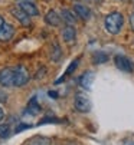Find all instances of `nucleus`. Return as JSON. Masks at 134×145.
Returning a JSON list of instances; mask_svg holds the SVG:
<instances>
[{
  "instance_id": "nucleus-15",
  "label": "nucleus",
  "mask_w": 134,
  "mask_h": 145,
  "mask_svg": "<svg viewBox=\"0 0 134 145\" xmlns=\"http://www.w3.org/2000/svg\"><path fill=\"white\" fill-rule=\"evenodd\" d=\"M29 145H51V141L45 137H35L29 141Z\"/></svg>"
},
{
  "instance_id": "nucleus-2",
  "label": "nucleus",
  "mask_w": 134,
  "mask_h": 145,
  "mask_svg": "<svg viewBox=\"0 0 134 145\" xmlns=\"http://www.w3.org/2000/svg\"><path fill=\"white\" fill-rule=\"evenodd\" d=\"M74 106H75V111H78L81 114H86L91 111V102H89V99L85 95L79 93L74 99Z\"/></svg>"
},
{
  "instance_id": "nucleus-18",
  "label": "nucleus",
  "mask_w": 134,
  "mask_h": 145,
  "mask_svg": "<svg viewBox=\"0 0 134 145\" xmlns=\"http://www.w3.org/2000/svg\"><path fill=\"white\" fill-rule=\"evenodd\" d=\"M10 135V127L7 123H0V138H7Z\"/></svg>"
},
{
  "instance_id": "nucleus-14",
  "label": "nucleus",
  "mask_w": 134,
  "mask_h": 145,
  "mask_svg": "<svg viewBox=\"0 0 134 145\" xmlns=\"http://www.w3.org/2000/svg\"><path fill=\"white\" fill-rule=\"evenodd\" d=\"M92 60H94V63H105V62L108 60V56L104 52H94Z\"/></svg>"
},
{
  "instance_id": "nucleus-4",
  "label": "nucleus",
  "mask_w": 134,
  "mask_h": 145,
  "mask_svg": "<svg viewBox=\"0 0 134 145\" xmlns=\"http://www.w3.org/2000/svg\"><path fill=\"white\" fill-rule=\"evenodd\" d=\"M0 84L6 88L15 86V69L12 68H5L0 72Z\"/></svg>"
},
{
  "instance_id": "nucleus-7",
  "label": "nucleus",
  "mask_w": 134,
  "mask_h": 145,
  "mask_svg": "<svg viewBox=\"0 0 134 145\" xmlns=\"http://www.w3.org/2000/svg\"><path fill=\"white\" fill-rule=\"evenodd\" d=\"M10 13L13 14V17H15V19H17V20H19V22H20L22 25H25V26H26V25H29V23H30V16H28L23 10H22V9L19 7V6L12 7V9H10Z\"/></svg>"
},
{
  "instance_id": "nucleus-5",
  "label": "nucleus",
  "mask_w": 134,
  "mask_h": 145,
  "mask_svg": "<svg viewBox=\"0 0 134 145\" xmlns=\"http://www.w3.org/2000/svg\"><path fill=\"white\" fill-rule=\"evenodd\" d=\"M114 63H116V66H117L120 71H123V72H125V73H131L133 69H134L131 60H130L128 57L123 56V55H117V56L114 57Z\"/></svg>"
},
{
  "instance_id": "nucleus-10",
  "label": "nucleus",
  "mask_w": 134,
  "mask_h": 145,
  "mask_svg": "<svg viewBox=\"0 0 134 145\" xmlns=\"http://www.w3.org/2000/svg\"><path fill=\"white\" fill-rule=\"evenodd\" d=\"M74 12L77 13V16H79L84 20L91 17V10H89L86 6H84V5H75L74 6Z\"/></svg>"
},
{
  "instance_id": "nucleus-13",
  "label": "nucleus",
  "mask_w": 134,
  "mask_h": 145,
  "mask_svg": "<svg viewBox=\"0 0 134 145\" xmlns=\"http://www.w3.org/2000/svg\"><path fill=\"white\" fill-rule=\"evenodd\" d=\"M28 112L30 115H38L40 112V106L38 105V102H36V98H32L30 102H29V105H28Z\"/></svg>"
},
{
  "instance_id": "nucleus-3",
  "label": "nucleus",
  "mask_w": 134,
  "mask_h": 145,
  "mask_svg": "<svg viewBox=\"0 0 134 145\" xmlns=\"http://www.w3.org/2000/svg\"><path fill=\"white\" fill-rule=\"evenodd\" d=\"M29 82V72L25 66H17L15 69V86H25Z\"/></svg>"
},
{
  "instance_id": "nucleus-6",
  "label": "nucleus",
  "mask_w": 134,
  "mask_h": 145,
  "mask_svg": "<svg viewBox=\"0 0 134 145\" xmlns=\"http://www.w3.org/2000/svg\"><path fill=\"white\" fill-rule=\"evenodd\" d=\"M17 6L23 10L28 16H38L39 14V10L36 7V5L32 2V0H20V2L17 3Z\"/></svg>"
},
{
  "instance_id": "nucleus-1",
  "label": "nucleus",
  "mask_w": 134,
  "mask_h": 145,
  "mask_svg": "<svg viewBox=\"0 0 134 145\" xmlns=\"http://www.w3.org/2000/svg\"><path fill=\"white\" fill-rule=\"evenodd\" d=\"M104 25H105V29H107L108 33H111V35H118L120 30H121V27H123V25H124V17H123L121 13L113 12V13H110V14L105 17Z\"/></svg>"
},
{
  "instance_id": "nucleus-20",
  "label": "nucleus",
  "mask_w": 134,
  "mask_h": 145,
  "mask_svg": "<svg viewBox=\"0 0 134 145\" xmlns=\"http://www.w3.org/2000/svg\"><path fill=\"white\" fill-rule=\"evenodd\" d=\"M26 128H29V125H19V127L16 128V132H20L22 129H26Z\"/></svg>"
},
{
  "instance_id": "nucleus-17",
  "label": "nucleus",
  "mask_w": 134,
  "mask_h": 145,
  "mask_svg": "<svg viewBox=\"0 0 134 145\" xmlns=\"http://www.w3.org/2000/svg\"><path fill=\"white\" fill-rule=\"evenodd\" d=\"M78 62H79V59H75V60H72V63H71V65L68 66V69H66V72H65V75H63V76H62V78H61V79H59L58 82H61V80H63L65 78H68V76H69V75H71V73H72V72H74V71H75L77 68H78Z\"/></svg>"
},
{
  "instance_id": "nucleus-19",
  "label": "nucleus",
  "mask_w": 134,
  "mask_h": 145,
  "mask_svg": "<svg viewBox=\"0 0 134 145\" xmlns=\"http://www.w3.org/2000/svg\"><path fill=\"white\" fill-rule=\"evenodd\" d=\"M51 57H52L53 60H58V59L61 57V49H59V46H58V45H53V49H52Z\"/></svg>"
},
{
  "instance_id": "nucleus-22",
  "label": "nucleus",
  "mask_w": 134,
  "mask_h": 145,
  "mask_svg": "<svg viewBox=\"0 0 134 145\" xmlns=\"http://www.w3.org/2000/svg\"><path fill=\"white\" fill-rule=\"evenodd\" d=\"M3 25H5V20H3V17H2V16H0V29L3 27Z\"/></svg>"
},
{
  "instance_id": "nucleus-23",
  "label": "nucleus",
  "mask_w": 134,
  "mask_h": 145,
  "mask_svg": "<svg viewBox=\"0 0 134 145\" xmlns=\"http://www.w3.org/2000/svg\"><path fill=\"white\" fill-rule=\"evenodd\" d=\"M3 116H5V114H3V109H2V108H0V121H2V119H3Z\"/></svg>"
},
{
  "instance_id": "nucleus-9",
  "label": "nucleus",
  "mask_w": 134,
  "mask_h": 145,
  "mask_svg": "<svg viewBox=\"0 0 134 145\" xmlns=\"http://www.w3.org/2000/svg\"><path fill=\"white\" fill-rule=\"evenodd\" d=\"M61 19H62V17H61L55 10H49V12L46 13V16H45V22H46L48 25H51V26H59Z\"/></svg>"
},
{
  "instance_id": "nucleus-11",
  "label": "nucleus",
  "mask_w": 134,
  "mask_h": 145,
  "mask_svg": "<svg viewBox=\"0 0 134 145\" xmlns=\"http://www.w3.org/2000/svg\"><path fill=\"white\" fill-rule=\"evenodd\" d=\"M79 82H81V85H82L85 89H89V88H91V85H92V82H94V73H92V72H85V73L81 76Z\"/></svg>"
},
{
  "instance_id": "nucleus-21",
  "label": "nucleus",
  "mask_w": 134,
  "mask_h": 145,
  "mask_svg": "<svg viewBox=\"0 0 134 145\" xmlns=\"http://www.w3.org/2000/svg\"><path fill=\"white\" fill-rule=\"evenodd\" d=\"M130 25H131V29L134 30V13H131L130 16Z\"/></svg>"
},
{
  "instance_id": "nucleus-8",
  "label": "nucleus",
  "mask_w": 134,
  "mask_h": 145,
  "mask_svg": "<svg viewBox=\"0 0 134 145\" xmlns=\"http://www.w3.org/2000/svg\"><path fill=\"white\" fill-rule=\"evenodd\" d=\"M15 35V27L9 23H5L3 27L0 29V42H7Z\"/></svg>"
},
{
  "instance_id": "nucleus-16",
  "label": "nucleus",
  "mask_w": 134,
  "mask_h": 145,
  "mask_svg": "<svg viewBox=\"0 0 134 145\" xmlns=\"http://www.w3.org/2000/svg\"><path fill=\"white\" fill-rule=\"evenodd\" d=\"M61 17L65 20L66 23H69V25H72V23L75 22V16H74L69 10H65V9H63V10L61 12Z\"/></svg>"
},
{
  "instance_id": "nucleus-12",
  "label": "nucleus",
  "mask_w": 134,
  "mask_h": 145,
  "mask_svg": "<svg viewBox=\"0 0 134 145\" xmlns=\"http://www.w3.org/2000/svg\"><path fill=\"white\" fill-rule=\"evenodd\" d=\"M77 33H75V29L72 26H66L63 30H62V39L65 40V42H72V40L75 39Z\"/></svg>"
},
{
  "instance_id": "nucleus-24",
  "label": "nucleus",
  "mask_w": 134,
  "mask_h": 145,
  "mask_svg": "<svg viewBox=\"0 0 134 145\" xmlns=\"http://www.w3.org/2000/svg\"><path fill=\"white\" fill-rule=\"evenodd\" d=\"M49 95H51L52 98H58V96H56V95H58L56 92H49Z\"/></svg>"
}]
</instances>
